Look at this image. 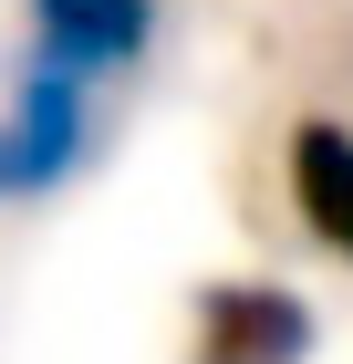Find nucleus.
Listing matches in <instances>:
<instances>
[{"label":"nucleus","mask_w":353,"mask_h":364,"mask_svg":"<svg viewBox=\"0 0 353 364\" xmlns=\"http://www.w3.org/2000/svg\"><path fill=\"white\" fill-rule=\"evenodd\" d=\"M312 354V312L271 281H218L197 291V364H301Z\"/></svg>","instance_id":"obj_2"},{"label":"nucleus","mask_w":353,"mask_h":364,"mask_svg":"<svg viewBox=\"0 0 353 364\" xmlns=\"http://www.w3.org/2000/svg\"><path fill=\"white\" fill-rule=\"evenodd\" d=\"M83 146H94V105H83V73L31 53L11 73V105H0V208H21V198H53L63 177L83 167Z\"/></svg>","instance_id":"obj_1"},{"label":"nucleus","mask_w":353,"mask_h":364,"mask_svg":"<svg viewBox=\"0 0 353 364\" xmlns=\"http://www.w3.org/2000/svg\"><path fill=\"white\" fill-rule=\"evenodd\" d=\"M291 208L312 219L322 250L353 260V136L343 125H301L291 136Z\"/></svg>","instance_id":"obj_4"},{"label":"nucleus","mask_w":353,"mask_h":364,"mask_svg":"<svg viewBox=\"0 0 353 364\" xmlns=\"http://www.w3.org/2000/svg\"><path fill=\"white\" fill-rule=\"evenodd\" d=\"M31 42L63 73H114L156 42V0H31Z\"/></svg>","instance_id":"obj_3"}]
</instances>
